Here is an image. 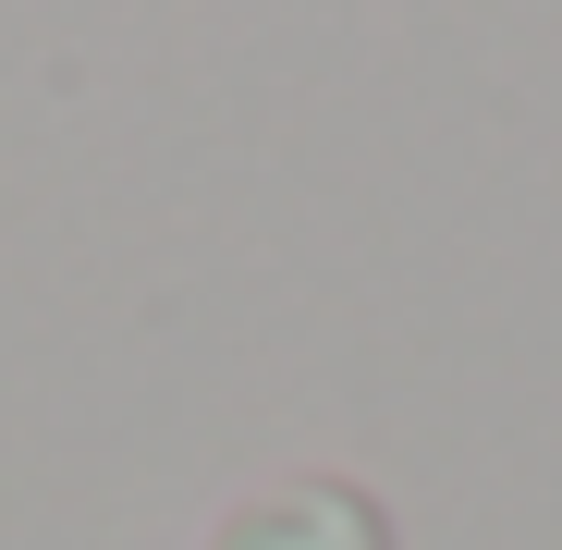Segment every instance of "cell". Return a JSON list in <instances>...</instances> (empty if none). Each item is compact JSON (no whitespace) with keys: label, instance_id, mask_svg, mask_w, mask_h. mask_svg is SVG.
<instances>
[{"label":"cell","instance_id":"6da1fadb","mask_svg":"<svg viewBox=\"0 0 562 550\" xmlns=\"http://www.w3.org/2000/svg\"><path fill=\"white\" fill-rule=\"evenodd\" d=\"M221 550H380V526L355 490H294V502H257Z\"/></svg>","mask_w":562,"mask_h":550}]
</instances>
